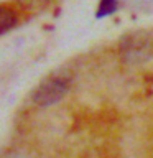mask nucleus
Instances as JSON below:
<instances>
[{
    "instance_id": "nucleus-1",
    "label": "nucleus",
    "mask_w": 153,
    "mask_h": 158,
    "mask_svg": "<svg viewBox=\"0 0 153 158\" xmlns=\"http://www.w3.org/2000/svg\"><path fill=\"white\" fill-rule=\"evenodd\" d=\"M69 89V77L66 74H51L33 92V101L41 107L58 102Z\"/></svg>"
},
{
    "instance_id": "nucleus-2",
    "label": "nucleus",
    "mask_w": 153,
    "mask_h": 158,
    "mask_svg": "<svg viewBox=\"0 0 153 158\" xmlns=\"http://www.w3.org/2000/svg\"><path fill=\"white\" fill-rule=\"evenodd\" d=\"M120 54L127 63H140L145 61L153 54V46L150 38L145 33L135 31L123 36L120 43Z\"/></svg>"
},
{
    "instance_id": "nucleus-3",
    "label": "nucleus",
    "mask_w": 153,
    "mask_h": 158,
    "mask_svg": "<svg viewBox=\"0 0 153 158\" xmlns=\"http://www.w3.org/2000/svg\"><path fill=\"white\" fill-rule=\"evenodd\" d=\"M17 25V15L12 8L0 5V35H3L5 31L12 30Z\"/></svg>"
},
{
    "instance_id": "nucleus-4",
    "label": "nucleus",
    "mask_w": 153,
    "mask_h": 158,
    "mask_svg": "<svg viewBox=\"0 0 153 158\" xmlns=\"http://www.w3.org/2000/svg\"><path fill=\"white\" fill-rule=\"evenodd\" d=\"M117 8H118V2H117V0H101V3H99V7H97L96 17L97 18L109 17V15H112Z\"/></svg>"
}]
</instances>
